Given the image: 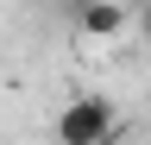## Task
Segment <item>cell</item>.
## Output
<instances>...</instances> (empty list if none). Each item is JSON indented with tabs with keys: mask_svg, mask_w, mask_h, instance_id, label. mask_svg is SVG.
<instances>
[{
	"mask_svg": "<svg viewBox=\"0 0 151 145\" xmlns=\"http://www.w3.org/2000/svg\"><path fill=\"white\" fill-rule=\"evenodd\" d=\"M120 139V107L107 95H76L57 114V145H113Z\"/></svg>",
	"mask_w": 151,
	"mask_h": 145,
	"instance_id": "cell-1",
	"label": "cell"
},
{
	"mask_svg": "<svg viewBox=\"0 0 151 145\" xmlns=\"http://www.w3.org/2000/svg\"><path fill=\"white\" fill-rule=\"evenodd\" d=\"M126 19H132V6H126V0H82V6H76V25H82V38H94V44L120 38Z\"/></svg>",
	"mask_w": 151,
	"mask_h": 145,
	"instance_id": "cell-2",
	"label": "cell"
},
{
	"mask_svg": "<svg viewBox=\"0 0 151 145\" xmlns=\"http://www.w3.org/2000/svg\"><path fill=\"white\" fill-rule=\"evenodd\" d=\"M132 25H139V38L151 44V0H139V6H132Z\"/></svg>",
	"mask_w": 151,
	"mask_h": 145,
	"instance_id": "cell-3",
	"label": "cell"
}]
</instances>
